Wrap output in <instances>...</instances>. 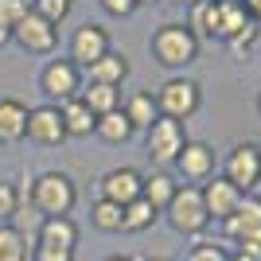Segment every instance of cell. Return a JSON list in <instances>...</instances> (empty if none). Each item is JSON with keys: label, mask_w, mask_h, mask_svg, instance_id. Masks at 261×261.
I'll return each mask as SVG.
<instances>
[{"label": "cell", "mask_w": 261, "mask_h": 261, "mask_svg": "<svg viewBox=\"0 0 261 261\" xmlns=\"http://www.w3.org/2000/svg\"><path fill=\"white\" fill-rule=\"evenodd\" d=\"M199 47H203V39H199L187 23H160L152 32V39H148V51H152V59L164 66V70H184V66H191L199 59Z\"/></svg>", "instance_id": "1"}, {"label": "cell", "mask_w": 261, "mask_h": 261, "mask_svg": "<svg viewBox=\"0 0 261 261\" xmlns=\"http://www.w3.org/2000/svg\"><path fill=\"white\" fill-rule=\"evenodd\" d=\"M23 195L32 199V207L43 218H70L78 207V184L66 172H43L35 175Z\"/></svg>", "instance_id": "2"}, {"label": "cell", "mask_w": 261, "mask_h": 261, "mask_svg": "<svg viewBox=\"0 0 261 261\" xmlns=\"http://www.w3.org/2000/svg\"><path fill=\"white\" fill-rule=\"evenodd\" d=\"M164 215H168V226H172L175 234H187V238H199V234L211 226V215H207V207H203V191H199L195 184L175 187V195H172V203L164 207Z\"/></svg>", "instance_id": "3"}, {"label": "cell", "mask_w": 261, "mask_h": 261, "mask_svg": "<svg viewBox=\"0 0 261 261\" xmlns=\"http://www.w3.org/2000/svg\"><path fill=\"white\" fill-rule=\"evenodd\" d=\"M156 106H160V117H172V121H191L203 109V86L195 78H184V74H172L156 90Z\"/></svg>", "instance_id": "4"}, {"label": "cell", "mask_w": 261, "mask_h": 261, "mask_svg": "<svg viewBox=\"0 0 261 261\" xmlns=\"http://www.w3.org/2000/svg\"><path fill=\"white\" fill-rule=\"evenodd\" d=\"M187 141H191V137H187V125L184 121H172V117H156L152 125L144 129V148H148V160H152L156 168H172Z\"/></svg>", "instance_id": "5"}, {"label": "cell", "mask_w": 261, "mask_h": 261, "mask_svg": "<svg viewBox=\"0 0 261 261\" xmlns=\"http://www.w3.org/2000/svg\"><path fill=\"white\" fill-rule=\"evenodd\" d=\"M82 86H86L82 66H74L70 59H47L43 70H39V90H43V98L51 106H63V101L78 98Z\"/></svg>", "instance_id": "6"}, {"label": "cell", "mask_w": 261, "mask_h": 261, "mask_svg": "<svg viewBox=\"0 0 261 261\" xmlns=\"http://www.w3.org/2000/svg\"><path fill=\"white\" fill-rule=\"evenodd\" d=\"M218 175H226L242 195L257 191V187H261V148L253 141L234 144V148L226 152V160H222V172H218Z\"/></svg>", "instance_id": "7"}, {"label": "cell", "mask_w": 261, "mask_h": 261, "mask_svg": "<svg viewBox=\"0 0 261 261\" xmlns=\"http://www.w3.org/2000/svg\"><path fill=\"white\" fill-rule=\"evenodd\" d=\"M12 43H20L28 55H55V47H59V28L47 23L43 16L28 12V16L12 28Z\"/></svg>", "instance_id": "8"}, {"label": "cell", "mask_w": 261, "mask_h": 261, "mask_svg": "<svg viewBox=\"0 0 261 261\" xmlns=\"http://www.w3.org/2000/svg\"><path fill=\"white\" fill-rule=\"evenodd\" d=\"M66 59L74 66H94L106 51H113V43H109V32L101 28V23H82V28H74V35H70V47H66Z\"/></svg>", "instance_id": "9"}, {"label": "cell", "mask_w": 261, "mask_h": 261, "mask_svg": "<svg viewBox=\"0 0 261 261\" xmlns=\"http://www.w3.org/2000/svg\"><path fill=\"white\" fill-rule=\"evenodd\" d=\"M175 172L184 175L187 184H195V187H203L215 175V168H218V156H215V148H211L207 141H187L184 144V152L175 156V164H172Z\"/></svg>", "instance_id": "10"}, {"label": "cell", "mask_w": 261, "mask_h": 261, "mask_svg": "<svg viewBox=\"0 0 261 261\" xmlns=\"http://www.w3.org/2000/svg\"><path fill=\"white\" fill-rule=\"evenodd\" d=\"M222 230H226V238L234 242V246L261 242V195L257 191H250V195L242 199V207L222 222Z\"/></svg>", "instance_id": "11"}, {"label": "cell", "mask_w": 261, "mask_h": 261, "mask_svg": "<svg viewBox=\"0 0 261 261\" xmlns=\"http://www.w3.org/2000/svg\"><path fill=\"white\" fill-rule=\"evenodd\" d=\"M199 191H203V207H207L211 222H226V218L242 207V199H246V195L238 191V187H234V184L226 179V175H218V172L211 175V179H207L203 187H199Z\"/></svg>", "instance_id": "12"}, {"label": "cell", "mask_w": 261, "mask_h": 261, "mask_svg": "<svg viewBox=\"0 0 261 261\" xmlns=\"http://www.w3.org/2000/svg\"><path fill=\"white\" fill-rule=\"evenodd\" d=\"M141 187H144V172H137V168H109L106 175H101L98 199H109V203H117V207H129L133 199H141Z\"/></svg>", "instance_id": "13"}, {"label": "cell", "mask_w": 261, "mask_h": 261, "mask_svg": "<svg viewBox=\"0 0 261 261\" xmlns=\"http://www.w3.org/2000/svg\"><path fill=\"white\" fill-rule=\"evenodd\" d=\"M28 141H35L39 148H59L66 141L63 117H59V106H35L28 109Z\"/></svg>", "instance_id": "14"}, {"label": "cell", "mask_w": 261, "mask_h": 261, "mask_svg": "<svg viewBox=\"0 0 261 261\" xmlns=\"http://www.w3.org/2000/svg\"><path fill=\"white\" fill-rule=\"evenodd\" d=\"M28 141V106L16 98H0V144Z\"/></svg>", "instance_id": "15"}, {"label": "cell", "mask_w": 261, "mask_h": 261, "mask_svg": "<svg viewBox=\"0 0 261 261\" xmlns=\"http://www.w3.org/2000/svg\"><path fill=\"white\" fill-rule=\"evenodd\" d=\"M121 113H125V117H129V125H133V133L137 129H148V125H152L156 117H160V106H156V94L152 90H133L129 98L121 101Z\"/></svg>", "instance_id": "16"}, {"label": "cell", "mask_w": 261, "mask_h": 261, "mask_svg": "<svg viewBox=\"0 0 261 261\" xmlns=\"http://www.w3.org/2000/svg\"><path fill=\"white\" fill-rule=\"evenodd\" d=\"M82 78L101 82V86H121V82L129 78V59H125L121 51H106L94 66H86V70H82Z\"/></svg>", "instance_id": "17"}, {"label": "cell", "mask_w": 261, "mask_h": 261, "mask_svg": "<svg viewBox=\"0 0 261 261\" xmlns=\"http://www.w3.org/2000/svg\"><path fill=\"white\" fill-rule=\"evenodd\" d=\"M59 117H63V129H66V141L70 137H94V125H98V117L90 113V106L82 98H70L59 106Z\"/></svg>", "instance_id": "18"}, {"label": "cell", "mask_w": 261, "mask_h": 261, "mask_svg": "<svg viewBox=\"0 0 261 261\" xmlns=\"http://www.w3.org/2000/svg\"><path fill=\"white\" fill-rule=\"evenodd\" d=\"M175 179H172V172L168 168H152V172H144V187H141V199H148L156 211L164 215V207L172 203V195H175Z\"/></svg>", "instance_id": "19"}, {"label": "cell", "mask_w": 261, "mask_h": 261, "mask_svg": "<svg viewBox=\"0 0 261 261\" xmlns=\"http://www.w3.org/2000/svg\"><path fill=\"white\" fill-rule=\"evenodd\" d=\"M35 242H47V246L74 250V246H78V222H74V218H43V226H39Z\"/></svg>", "instance_id": "20"}, {"label": "cell", "mask_w": 261, "mask_h": 261, "mask_svg": "<svg viewBox=\"0 0 261 261\" xmlns=\"http://www.w3.org/2000/svg\"><path fill=\"white\" fill-rule=\"evenodd\" d=\"M250 12H246V4L242 0H218V39L226 43V39H234V35L242 32V28H250Z\"/></svg>", "instance_id": "21"}, {"label": "cell", "mask_w": 261, "mask_h": 261, "mask_svg": "<svg viewBox=\"0 0 261 261\" xmlns=\"http://www.w3.org/2000/svg\"><path fill=\"white\" fill-rule=\"evenodd\" d=\"M78 98L90 106V113H94V117H101V113L121 109V86H101V82H90V86H82V94H78Z\"/></svg>", "instance_id": "22"}, {"label": "cell", "mask_w": 261, "mask_h": 261, "mask_svg": "<svg viewBox=\"0 0 261 261\" xmlns=\"http://www.w3.org/2000/svg\"><path fill=\"white\" fill-rule=\"evenodd\" d=\"M90 226L101 230V234H121V230H125V207L109 203V199H94V207H90Z\"/></svg>", "instance_id": "23"}, {"label": "cell", "mask_w": 261, "mask_h": 261, "mask_svg": "<svg viewBox=\"0 0 261 261\" xmlns=\"http://www.w3.org/2000/svg\"><path fill=\"white\" fill-rule=\"evenodd\" d=\"M187 28L199 39H218V0H203L195 8H187Z\"/></svg>", "instance_id": "24"}, {"label": "cell", "mask_w": 261, "mask_h": 261, "mask_svg": "<svg viewBox=\"0 0 261 261\" xmlns=\"http://www.w3.org/2000/svg\"><path fill=\"white\" fill-rule=\"evenodd\" d=\"M94 137H101L106 144H125L133 137V125H129V117H125L121 109H113V113H101V117H98Z\"/></svg>", "instance_id": "25"}, {"label": "cell", "mask_w": 261, "mask_h": 261, "mask_svg": "<svg viewBox=\"0 0 261 261\" xmlns=\"http://www.w3.org/2000/svg\"><path fill=\"white\" fill-rule=\"evenodd\" d=\"M0 261H32V242L8 222H0Z\"/></svg>", "instance_id": "26"}, {"label": "cell", "mask_w": 261, "mask_h": 261, "mask_svg": "<svg viewBox=\"0 0 261 261\" xmlns=\"http://www.w3.org/2000/svg\"><path fill=\"white\" fill-rule=\"evenodd\" d=\"M156 218H160V211H156L148 199H133L129 207H125V230H129V234H144V230L156 226Z\"/></svg>", "instance_id": "27"}, {"label": "cell", "mask_w": 261, "mask_h": 261, "mask_svg": "<svg viewBox=\"0 0 261 261\" xmlns=\"http://www.w3.org/2000/svg\"><path fill=\"white\" fill-rule=\"evenodd\" d=\"M8 226H16V230H20V234H23V238H28V242H35V234H39V226H43V215H39V211L32 207V199L23 195V199H20V207H16V215H12V222H8Z\"/></svg>", "instance_id": "28"}, {"label": "cell", "mask_w": 261, "mask_h": 261, "mask_svg": "<svg viewBox=\"0 0 261 261\" xmlns=\"http://www.w3.org/2000/svg\"><path fill=\"white\" fill-rule=\"evenodd\" d=\"M70 8H74V0H32V12L43 16L47 23H55V28L70 16Z\"/></svg>", "instance_id": "29"}, {"label": "cell", "mask_w": 261, "mask_h": 261, "mask_svg": "<svg viewBox=\"0 0 261 261\" xmlns=\"http://www.w3.org/2000/svg\"><path fill=\"white\" fill-rule=\"evenodd\" d=\"M187 261H230V250L211 238H195V246L187 250Z\"/></svg>", "instance_id": "30"}, {"label": "cell", "mask_w": 261, "mask_h": 261, "mask_svg": "<svg viewBox=\"0 0 261 261\" xmlns=\"http://www.w3.org/2000/svg\"><path fill=\"white\" fill-rule=\"evenodd\" d=\"M23 191L12 179H0V222H12V215H16V207H20Z\"/></svg>", "instance_id": "31"}, {"label": "cell", "mask_w": 261, "mask_h": 261, "mask_svg": "<svg viewBox=\"0 0 261 261\" xmlns=\"http://www.w3.org/2000/svg\"><path fill=\"white\" fill-rule=\"evenodd\" d=\"M32 12V0H0V23L4 28H16Z\"/></svg>", "instance_id": "32"}, {"label": "cell", "mask_w": 261, "mask_h": 261, "mask_svg": "<svg viewBox=\"0 0 261 261\" xmlns=\"http://www.w3.org/2000/svg\"><path fill=\"white\" fill-rule=\"evenodd\" d=\"M257 35H261V23H250V28H242V32L234 35V39H226L230 55H238V59H242V55H246L253 43H257Z\"/></svg>", "instance_id": "33"}, {"label": "cell", "mask_w": 261, "mask_h": 261, "mask_svg": "<svg viewBox=\"0 0 261 261\" xmlns=\"http://www.w3.org/2000/svg\"><path fill=\"white\" fill-rule=\"evenodd\" d=\"M32 261H74V250L47 246V242H32Z\"/></svg>", "instance_id": "34"}, {"label": "cell", "mask_w": 261, "mask_h": 261, "mask_svg": "<svg viewBox=\"0 0 261 261\" xmlns=\"http://www.w3.org/2000/svg\"><path fill=\"white\" fill-rule=\"evenodd\" d=\"M98 4H101V12H106V16H121V20L137 12V0H98Z\"/></svg>", "instance_id": "35"}, {"label": "cell", "mask_w": 261, "mask_h": 261, "mask_svg": "<svg viewBox=\"0 0 261 261\" xmlns=\"http://www.w3.org/2000/svg\"><path fill=\"white\" fill-rule=\"evenodd\" d=\"M242 4H246V12H250V20L261 23V0H242Z\"/></svg>", "instance_id": "36"}, {"label": "cell", "mask_w": 261, "mask_h": 261, "mask_svg": "<svg viewBox=\"0 0 261 261\" xmlns=\"http://www.w3.org/2000/svg\"><path fill=\"white\" fill-rule=\"evenodd\" d=\"M12 43V28H4V23H0V47H8Z\"/></svg>", "instance_id": "37"}, {"label": "cell", "mask_w": 261, "mask_h": 261, "mask_svg": "<svg viewBox=\"0 0 261 261\" xmlns=\"http://www.w3.org/2000/svg\"><path fill=\"white\" fill-rule=\"evenodd\" d=\"M230 261H257V257H250V253H242V250H234V253H230Z\"/></svg>", "instance_id": "38"}, {"label": "cell", "mask_w": 261, "mask_h": 261, "mask_svg": "<svg viewBox=\"0 0 261 261\" xmlns=\"http://www.w3.org/2000/svg\"><path fill=\"white\" fill-rule=\"evenodd\" d=\"M106 261H137V257H129V253H109Z\"/></svg>", "instance_id": "39"}, {"label": "cell", "mask_w": 261, "mask_h": 261, "mask_svg": "<svg viewBox=\"0 0 261 261\" xmlns=\"http://www.w3.org/2000/svg\"><path fill=\"white\" fill-rule=\"evenodd\" d=\"M172 4H184V8H195V4H203V0H172Z\"/></svg>", "instance_id": "40"}, {"label": "cell", "mask_w": 261, "mask_h": 261, "mask_svg": "<svg viewBox=\"0 0 261 261\" xmlns=\"http://www.w3.org/2000/svg\"><path fill=\"white\" fill-rule=\"evenodd\" d=\"M141 261H172V257H164V253H156V257H141Z\"/></svg>", "instance_id": "41"}, {"label": "cell", "mask_w": 261, "mask_h": 261, "mask_svg": "<svg viewBox=\"0 0 261 261\" xmlns=\"http://www.w3.org/2000/svg\"><path fill=\"white\" fill-rule=\"evenodd\" d=\"M144 4H160V0H137V8H144Z\"/></svg>", "instance_id": "42"}, {"label": "cell", "mask_w": 261, "mask_h": 261, "mask_svg": "<svg viewBox=\"0 0 261 261\" xmlns=\"http://www.w3.org/2000/svg\"><path fill=\"white\" fill-rule=\"evenodd\" d=\"M257 113H261V94H257Z\"/></svg>", "instance_id": "43"}]
</instances>
